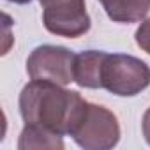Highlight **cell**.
Masks as SVG:
<instances>
[{
  "instance_id": "1",
  "label": "cell",
  "mask_w": 150,
  "mask_h": 150,
  "mask_svg": "<svg viewBox=\"0 0 150 150\" xmlns=\"http://www.w3.org/2000/svg\"><path fill=\"white\" fill-rule=\"evenodd\" d=\"M87 101L76 90L50 81L27 83L20 94V113L25 124L41 125L60 136L72 134L80 124Z\"/></svg>"
},
{
  "instance_id": "2",
  "label": "cell",
  "mask_w": 150,
  "mask_h": 150,
  "mask_svg": "<svg viewBox=\"0 0 150 150\" xmlns=\"http://www.w3.org/2000/svg\"><path fill=\"white\" fill-rule=\"evenodd\" d=\"M148 85L150 69L143 60L122 53L106 55L103 65V88L120 97H132Z\"/></svg>"
},
{
  "instance_id": "3",
  "label": "cell",
  "mask_w": 150,
  "mask_h": 150,
  "mask_svg": "<svg viewBox=\"0 0 150 150\" xmlns=\"http://www.w3.org/2000/svg\"><path fill=\"white\" fill-rule=\"evenodd\" d=\"M71 136L85 150H110L120 141V125L108 108L88 103Z\"/></svg>"
},
{
  "instance_id": "4",
  "label": "cell",
  "mask_w": 150,
  "mask_h": 150,
  "mask_svg": "<svg viewBox=\"0 0 150 150\" xmlns=\"http://www.w3.org/2000/svg\"><path fill=\"white\" fill-rule=\"evenodd\" d=\"M74 55L71 50L55 44H42L32 50L27 58V72L30 80L69 85L74 81Z\"/></svg>"
},
{
  "instance_id": "5",
  "label": "cell",
  "mask_w": 150,
  "mask_h": 150,
  "mask_svg": "<svg viewBox=\"0 0 150 150\" xmlns=\"http://www.w3.org/2000/svg\"><path fill=\"white\" fill-rule=\"evenodd\" d=\"M39 4L48 32L74 39L90 30V16L85 0H39Z\"/></svg>"
},
{
  "instance_id": "6",
  "label": "cell",
  "mask_w": 150,
  "mask_h": 150,
  "mask_svg": "<svg viewBox=\"0 0 150 150\" xmlns=\"http://www.w3.org/2000/svg\"><path fill=\"white\" fill-rule=\"evenodd\" d=\"M106 51L87 50L74 60V83L81 88H103V65Z\"/></svg>"
},
{
  "instance_id": "7",
  "label": "cell",
  "mask_w": 150,
  "mask_h": 150,
  "mask_svg": "<svg viewBox=\"0 0 150 150\" xmlns=\"http://www.w3.org/2000/svg\"><path fill=\"white\" fill-rule=\"evenodd\" d=\"M108 18L115 23L143 21L150 11V0H99Z\"/></svg>"
},
{
  "instance_id": "8",
  "label": "cell",
  "mask_w": 150,
  "mask_h": 150,
  "mask_svg": "<svg viewBox=\"0 0 150 150\" xmlns=\"http://www.w3.org/2000/svg\"><path fill=\"white\" fill-rule=\"evenodd\" d=\"M20 150H32V148H64V139L60 134L44 129L41 125L25 124L20 139H18Z\"/></svg>"
},
{
  "instance_id": "9",
  "label": "cell",
  "mask_w": 150,
  "mask_h": 150,
  "mask_svg": "<svg viewBox=\"0 0 150 150\" xmlns=\"http://www.w3.org/2000/svg\"><path fill=\"white\" fill-rule=\"evenodd\" d=\"M134 39H136V44L145 53L150 55V18H146V20H143L139 23V27H138V30L134 34Z\"/></svg>"
},
{
  "instance_id": "10",
  "label": "cell",
  "mask_w": 150,
  "mask_h": 150,
  "mask_svg": "<svg viewBox=\"0 0 150 150\" xmlns=\"http://www.w3.org/2000/svg\"><path fill=\"white\" fill-rule=\"evenodd\" d=\"M141 131H143V136L146 139V143L150 145V108L145 111L143 115V120H141Z\"/></svg>"
},
{
  "instance_id": "11",
  "label": "cell",
  "mask_w": 150,
  "mask_h": 150,
  "mask_svg": "<svg viewBox=\"0 0 150 150\" xmlns=\"http://www.w3.org/2000/svg\"><path fill=\"white\" fill-rule=\"evenodd\" d=\"M9 2H14V4H28L32 0H9Z\"/></svg>"
}]
</instances>
